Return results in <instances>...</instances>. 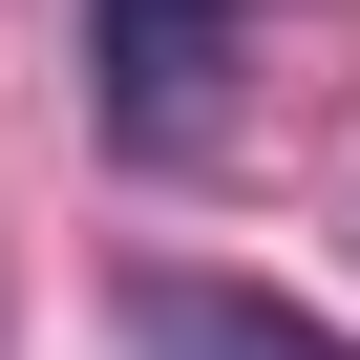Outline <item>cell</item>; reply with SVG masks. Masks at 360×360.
Here are the masks:
<instances>
[{
  "label": "cell",
  "instance_id": "6da1fadb",
  "mask_svg": "<svg viewBox=\"0 0 360 360\" xmlns=\"http://www.w3.org/2000/svg\"><path fill=\"white\" fill-rule=\"evenodd\" d=\"M127 339L148 360H360V339H318L297 297H233V276H127Z\"/></svg>",
  "mask_w": 360,
  "mask_h": 360
},
{
  "label": "cell",
  "instance_id": "7a4b0ae2",
  "mask_svg": "<svg viewBox=\"0 0 360 360\" xmlns=\"http://www.w3.org/2000/svg\"><path fill=\"white\" fill-rule=\"evenodd\" d=\"M169 22H233V0H169Z\"/></svg>",
  "mask_w": 360,
  "mask_h": 360
}]
</instances>
